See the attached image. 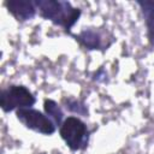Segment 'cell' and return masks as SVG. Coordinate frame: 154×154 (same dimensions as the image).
I'll return each instance as SVG.
<instances>
[{"label": "cell", "mask_w": 154, "mask_h": 154, "mask_svg": "<svg viewBox=\"0 0 154 154\" xmlns=\"http://www.w3.org/2000/svg\"><path fill=\"white\" fill-rule=\"evenodd\" d=\"M137 5L140 6L141 12L144 18L149 43L154 47V0L137 1Z\"/></svg>", "instance_id": "cell-6"}, {"label": "cell", "mask_w": 154, "mask_h": 154, "mask_svg": "<svg viewBox=\"0 0 154 154\" xmlns=\"http://www.w3.org/2000/svg\"><path fill=\"white\" fill-rule=\"evenodd\" d=\"M16 117L25 128L42 135H52L55 131L54 122L47 114H43L41 111L32 107L17 109Z\"/></svg>", "instance_id": "cell-4"}, {"label": "cell", "mask_w": 154, "mask_h": 154, "mask_svg": "<svg viewBox=\"0 0 154 154\" xmlns=\"http://www.w3.org/2000/svg\"><path fill=\"white\" fill-rule=\"evenodd\" d=\"M76 40L88 49H97L101 47V37L93 29L83 30L81 34L76 35Z\"/></svg>", "instance_id": "cell-7"}, {"label": "cell", "mask_w": 154, "mask_h": 154, "mask_svg": "<svg viewBox=\"0 0 154 154\" xmlns=\"http://www.w3.org/2000/svg\"><path fill=\"white\" fill-rule=\"evenodd\" d=\"M35 2L42 18L61 26L65 31H70L82 14V11L73 7L69 1L36 0Z\"/></svg>", "instance_id": "cell-1"}, {"label": "cell", "mask_w": 154, "mask_h": 154, "mask_svg": "<svg viewBox=\"0 0 154 154\" xmlns=\"http://www.w3.org/2000/svg\"><path fill=\"white\" fill-rule=\"evenodd\" d=\"M43 107H45V112L46 114L54 122L55 125H61L64 122V112L60 108V106L52 99H46L43 102Z\"/></svg>", "instance_id": "cell-8"}, {"label": "cell", "mask_w": 154, "mask_h": 154, "mask_svg": "<svg viewBox=\"0 0 154 154\" xmlns=\"http://www.w3.org/2000/svg\"><path fill=\"white\" fill-rule=\"evenodd\" d=\"M59 134L71 150L85 148L89 141V130L85 123L75 116H70L64 119L60 125Z\"/></svg>", "instance_id": "cell-2"}, {"label": "cell", "mask_w": 154, "mask_h": 154, "mask_svg": "<svg viewBox=\"0 0 154 154\" xmlns=\"http://www.w3.org/2000/svg\"><path fill=\"white\" fill-rule=\"evenodd\" d=\"M66 108H67L69 111H71V112L77 113V114H83V116H85V114L88 113L85 105H84L83 102L76 100V99H69V100L66 101Z\"/></svg>", "instance_id": "cell-9"}, {"label": "cell", "mask_w": 154, "mask_h": 154, "mask_svg": "<svg viewBox=\"0 0 154 154\" xmlns=\"http://www.w3.org/2000/svg\"><path fill=\"white\" fill-rule=\"evenodd\" d=\"M36 99L34 94L24 85L10 84L1 89L0 106L4 112H12L20 108H28L34 106Z\"/></svg>", "instance_id": "cell-3"}, {"label": "cell", "mask_w": 154, "mask_h": 154, "mask_svg": "<svg viewBox=\"0 0 154 154\" xmlns=\"http://www.w3.org/2000/svg\"><path fill=\"white\" fill-rule=\"evenodd\" d=\"M7 11L19 22H26L35 17L37 6L35 1L30 0H10L5 2Z\"/></svg>", "instance_id": "cell-5"}]
</instances>
